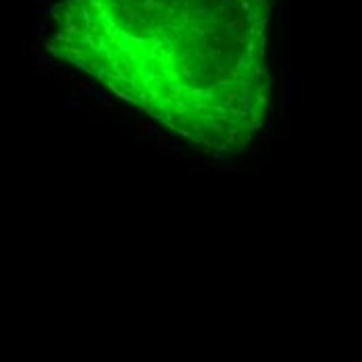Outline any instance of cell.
<instances>
[{"instance_id":"6da1fadb","label":"cell","mask_w":362,"mask_h":362,"mask_svg":"<svg viewBox=\"0 0 362 362\" xmlns=\"http://www.w3.org/2000/svg\"><path fill=\"white\" fill-rule=\"evenodd\" d=\"M65 36L125 100L209 154L252 142L262 123L254 0H77Z\"/></svg>"}]
</instances>
